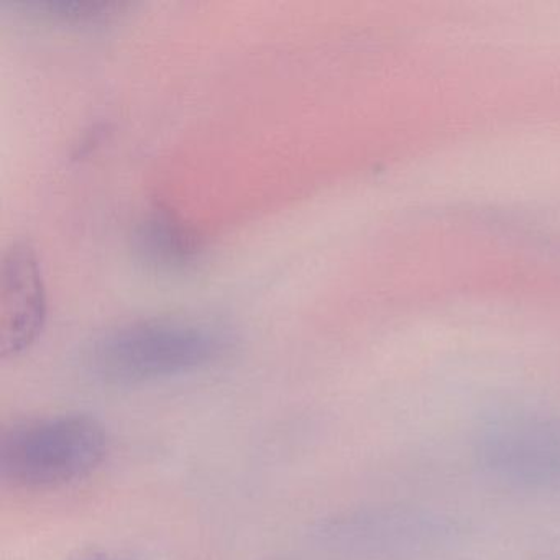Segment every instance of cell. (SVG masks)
Instances as JSON below:
<instances>
[{
  "mask_svg": "<svg viewBox=\"0 0 560 560\" xmlns=\"http://www.w3.org/2000/svg\"><path fill=\"white\" fill-rule=\"evenodd\" d=\"M109 454V435L93 416L31 419L0 439V477L22 490H55L93 475Z\"/></svg>",
  "mask_w": 560,
  "mask_h": 560,
  "instance_id": "6da1fadb",
  "label": "cell"
},
{
  "mask_svg": "<svg viewBox=\"0 0 560 560\" xmlns=\"http://www.w3.org/2000/svg\"><path fill=\"white\" fill-rule=\"evenodd\" d=\"M225 337L209 324L145 319L124 324L94 342L93 372L114 385H137L208 365L224 352Z\"/></svg>",
  "mask_w": 560,
  "mask_h": 560,
  "instance_id": "7a4b0ae2",
  "label": "cell"
},
{
  "mask_svg": "<svg viewBox=\"0 0 560 560\" xmlns=\"http://www.w3.org/2000/svg\"><path fill=\"white\" fill-rule=\"evenodd\" d=\"M478 464L494 480L516 488H560V418L521 415L481 432Z\"/></svg>",
  "mask_w": 560,
  "mask_h": 560,
  "instance_id": "3957f363",
  "label": "cell"
},
{
  "mask_svg": "<svg viewBox=\"0 0 560 560\" xmlns=\"http://www.w3.org/2000/svg\"><path fill=\"white\" fill-rule=\"evenodd\" d=\"M47 317L44 275L28 245L12 244L2 260L0 355L15 359L31 349Z\"/></svg>",
  "mask_w": 560,
  "mask_h": 560,
  "instance_id": "277c9868",
  "label": "cell"
},
{
  "mask_svg": "<svg viewBox=\"0 0 560 560\" xmlns=\"http://www.w3.org/2000/svg\"><path fill=\"white\" fill-rule=\"evenodd\" d=\"M47 14L54 18L65 19V21H100V19L114 18L117 12L122 11L126 4L119 2H40L35 4Z\"/></svg>",
  "mask_w": 560,
  "mask_h": 560,
  "instance_id": "5b68a950",
  "label": "cell"
},
{
  "mask_svg": "<svg viewBox=\"0 0 560 560\" xmlns=\"http://www.w3.org/2000/svg\"><path fill=\"white\" fill-rule=\"evenodd\" d=\"M168 224V222H166ZM163 222H155L149 229L147 241H149V250L155 255L160 260H178V258H186L189 254V244L186 237H183L178 231H173L170 225Z\"/></svg>",
  "mask_w": 560,
  "mask_h": 560,
  "instance_id": "8992f818",
  "label": "cell"
},
{
  "mask_svg": "<svg viewBox=\"0 0 560 560\" xmlns=\"http://www.w3.org/2000/svg\"><path fill=\"white\" fill-rule=\"evenodd\" d=\"M67 560H136L129 556H120V553L109 552V550H81L73 553Z\"/></svg>",
  "mask_w": 560,
  "mask_h": 560,
  "instance_id": "52a82bcc",
  "label": "cell"
}]
</instances>
